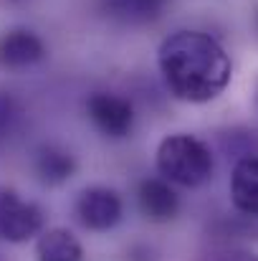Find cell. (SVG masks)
Listing matches in <instances>:
<instances>
[{
  "label": "cell",
  "instance_id": "7a4b0ae2",
  "mask_svg": "<svg viewBox=\"0 0 258 261\" xmlns=\"http://www.w3.org/2000/svg\"><path fill=\"white\" fill-rule=\"evenodd\" d=\"M160 175L182 188H200L213 175V155L208 145L192 135H167L157 147Z\"/></svg>",
  "mask_w": 258,
  "mask_h": 261
},
{
  "label": "cell",
  "instance_id": "6da1fadb",
  "mask_svg": "<svg viewBox=\"0 0 258 261\" xmlns=\"http://www.w3.org/2000/svg\"><path fill=\"white\" fill-rule=\"evenodd\" d=\"M157 64L170 94L180 101L205 104L220 96L233 76L225 48L203 31H175L157 51Z\"/></svg>",
  "mask_w": 258,
  "mask_h": 261
},
{
  "label": "cell",
  "instance_id": "52a82bcc",
  "mask_svg": "<svg viewBox=\"0 0 258 261\" xmlns=\"http://www.w3.org/2000/svg\"><path fill=\"white\" fill-rule=\"evenodd\" d=\"M139 211L152 223H170L180 211V198L165 177H147L139 182L137 190Z\"/></svg>",
  "mask_w": 258,
  "mask_h": 261
},
{
  "label": "cell",
  "instance_id": "30bf717a",
  "mask_svg": "<svg viewBox=\"0 0 258 261\" xmlns=\"http://www.w3.org/2000/svg\"><path fill=\"white\" fill-rule=\"evenodd\" d=\"M38 261H84V246L69 228H46L36 241Z\"/></svg>",
  "mask_w": 258,
  "mask_h": 261
},
{
  "label": "cell",
  "instance_id": "277c9868",
  "mask_svg": "<svg viewBox=\"0 0 258 261\" xmlns=\"http://www.w3.org/2000/svg\"><path fill=\"white\" fill-rule=\"evenodd\" d=\"M86 114L109 140H124L134 129V107L129 99L109 91H94L86 99Z\"/></svg>",
  "mask_w": 258,
  "mask_h": 261
},
{
  "label": "cell",
  "instance_id": "5b68a950",
  "mask_svg": "<svg viewBox=\"0 0 258 261\" xmlns=\"http://www.w3.org/2000/svg\"><path fill=\"white\" fill-rule=\"evenodd\" d=\"M124 216V205L117 190L104 188V185H94L81 190V195L76 198V218L79 223L89 231H111Z\"/></svg>",
  "mask_w": 258,
  "mask_h": 261
},
{
  "label": "cell",
  "instance_id": "8992f818",
  "mask_svg": "<svg viewBox=\"0 0 258 261\" xmlns=\"http://www.w3.org/2000/svg\"><path fill=\"white\" fill-rule=\"evenodd\" d=\"M46 56V46L31 28H10L0 36V69L23 71L36 66Z\"/></svg>",
  "mask_w": 258,
  "mask_h": 261
},
{
  "label": "cell",
  "instance_id": "4fadbf2b",
  "mask_svg": "<svg viewBox=\"0 0 258 261\" xmlns=\"http://www.w3.org/2000/svg\"><path fill=\"white\" fill-rule=\"evenodd\" d=\"M210 261H258V254H248V251H223V254H215Z\"/></svg>",
  "mask_w": 258,
  "mask_h": 261
},
{
  "label": "cell",
  "instance_id": "8fae6325",
  "mask_svg": "<svg viewBox=\"0 0 258 261\" xmlns=\"http://www.w3.org/2000/svg\"><path fill=\"white\" fill-rule=\"evenodd\" d=\"M33 170H36L38 180H41L43 185H61V182H66L69 177H74V173H76V160H74L71 152H66V150H61V147L43 145V147L36 152Z\"/></svg>",
  "mask_w": 258,
  "mask_h": 261
},
{
  "label": "cell",
  "instance_id": "7c38bea8",
  "mask_svg": "<svg viewBox=\"0 0 258 261\" xmlns=\"http://www.w3.org/2000/svg\"><path fill=\"white\" fill-rule=\"evenodd\" d=\"M15 122H18V107H15V101H13L10 94L0 91V142L5 137H10Z\"/></svg>",
  "mask_w": 258,
  "mask_h": 261
},
{
  "label": "cell",
  "instance_id": "9c48e42d",
  "mask_svg": "<svg viewBox=\"0 0 258 261\" xmlns=\"http://www.w3.org/2000/svg\"><path fill=\"white\" fill-rule=\"evenodd\" d=\"M170 0H99V8L111 20L127 23V25H145L157 20Z\"/></svg>",
  "mask_w": 258,
  "mask_h": 261
},
{
  "label": "cell",
  "instance_id": "ba28073f",
  "mask_svg": "<svg viewBox=\"0 0 258 261\" xmlns=\"http://www.w3.org/2000/svg\"><path fill=\"white\" fill-rule=\"evenodd\" d=\"M231 200L238 213L258 218V158L246 155L236 163L231 175Z\"/></svg>",
  "mask_w": 258,
  "mask_h": 261
},
{
  "label": "cell",
  "instance_id": "3957f363",
  "mask_svg": "<svg viewBox=\"0 0 258 261\" xmlns=\"http://www.w3.org/2000/svg\"><path fill=\"white\" fill-rule=\"evenodd\" d=\"M41 231V208L31 200H23L13 188H0V239L8 244H25Z\"/></svg>",
  "mask_w": 258,
  "mask_h": 261
}]
</instances>
